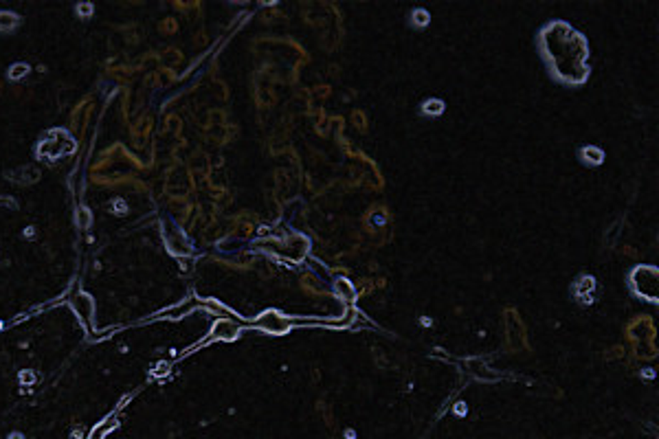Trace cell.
<instances>
[{"instance_id": "cell-1", "label": "cell", "mask_w": 659, "mask_h": 439, "mask_svg": "<svg viewBox=\"0 0 659 439\" xmlns=\"http://www.w3.org/2000/svg\"><path fill=\"white\" fill-rule=\"evenodd\" d=\"M73 306H75V310H77V314H79V318L84 321V323H91V318H93V301L88 299V297H84V295H79V297H75Z\"/></svg>"}, {"instance_id": "cell-2", "label": "cell", "mask_w": 659, "mask_h": 439, "mask_svg": "<svg viewBox=\"0 0 659 439\" xmlns=\"http://www.w3.org/2000/svg\"><path fill=\"white\" fill-rule=\"evenodd\" d=\"M114 426H117V420H114V418H110L108 422L99 424V426L91 433V437H88V439H104V437H106V435H108Z\"/></svg>"}, {"instance_id": "cell-3", "label": "cell", "mask_w": 659, "mask_h": 439, "mask_svg": "<svg viewBox=\"0 0 659 439\" xmlns=\"http://www.w3.org/2000/svg\"><path fill=\"white\" fill-rule=\"evenodd\" d=\"M214 334L220 338H233L235 336V328L229 323V321H220V323L214 328Z\"/></svg>"}, {"instance_id": "cell-4", "label": "cell", "mask_w": 659, "mask_h": 439, "mask_svg": "<svg viewBox=\"0 0 659 439\" xmlns=\"http://www.w3.org/2000/svg\"><path fill=\"white\" fill-rule=\"evenodd\" d=\"M14 439H18V437H14Z\"/></svg>"}]
</instances>
